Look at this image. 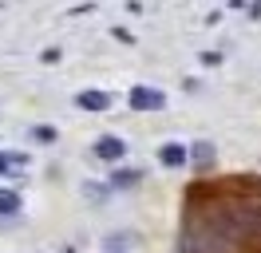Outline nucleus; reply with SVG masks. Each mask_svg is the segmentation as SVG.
<instances>
[{
  "mask_svg": "<svg viewBox=\"0 0 261 253\" xmlns=\"http://www.w3.org/2000/svg\"><path fill=\"white\" fill-rule=\"evenodd\" d=\"M8 170V155H0V174Z\"/></svg>",
  "mask_w": 261,
  "mask_h": 253,
  "instance_id": "nucleus-7",
  "label": "nucleus"
},
{
  "mask_svg": "<svg viewBox=\"0 0 261 253\" xmlns=\"http://www.w3.org/2000/svg\"><path fill=\"white\" fill-rule=\"evenodd\" d=\"M159 158H163L166 166H182V162L190 158V150H186V146H178V142H166L163 150H159Z\"/></svg>",
  "mask_w": 261,
  "mask_h": 253,
  "instance_id": "nucleus-3",
  "label": "nucleus"
},
{
  "mask_svg": "<svg viewBox=\"0 0 261 253\" xmlns=\"http://www.w3.org/2000/svg\"><path fill=\"white\" fill-rule=\"evenodd\" d=\"M75 103H80L83 111H107V103H111V99H107L103 91H83Z\"/></svg>",
  "mask_w": 261,
  "mask_h": 253,
  "instance_id": "nucleus-4",
  "label": "nucleus"
},
{
  "mask_svg": "<svg viewBox=\"0 0 261 253\" xmlns=\"http://www.w3.org/2000/svg\"><path fill=\"white\" fill-rule=\"evenodd\" d=\"M16 210H20V194H16V190H0V214L12 218Z\"/></svg>",
  "mask_w": 261,
  "mask_h": 253,
  "instance_id": "nucleus-5",
  "label": "nucleus"
},
{
  "mask_svg": "<svg viewBox=\"0 0 261 253\" xmlns=\"http://www.w3.org/2000/svg\"><path fill=\"white\" fill-rule=\"evenodd\" d=\"M95 155H99V158H107V162H115V158L127 155V146H123V139H111V135H107V139H99V142H95Z\"/></svg>",
  "mask_w": 261,
  "mask_h": 253,
  "instance_id": "nucleus-2",
  "label": "nucleus"
},
{
  "mask_svg": "<svg viewBox=\"0 0 261 253\" xmlns=\"http://www.w3.org/2000/svg\"><path fill=\"white\" fill-rule=\"evenodd\" d=\"M163 103H166V95L154 91V87H135L130 91V107L135 111H159Z\"/></svg>",
  "mask_w": 261,
  "mask_h": 253,
  "instance_id": "nucleus-1",
  "label": "nucleus"
},
{
  "mask_svg": "<svg viewBox=\"0 0 261 253\" xmlns=\"http://www.w3.org/2000/svg\"><path fill=\"white\" fill-rule=\"evenodd\" d=\"M194 162H198V166H210V162H214V146H210V142H198V146H194Z\"/></svg>",
  "mask_w": 261,
  "mask_h": 253,
  "instance_id": "nucleus-6",
  "label": "nucleus"
}]
</instances>
